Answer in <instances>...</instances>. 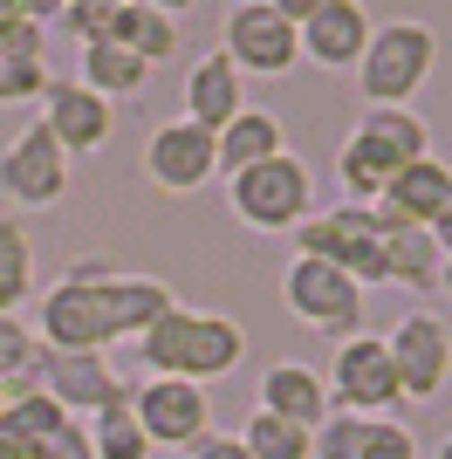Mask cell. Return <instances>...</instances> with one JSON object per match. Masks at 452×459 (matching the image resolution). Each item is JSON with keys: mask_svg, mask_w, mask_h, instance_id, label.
<instances>
[{"mask_svg": "<svg viewBox=\"0 0 452 459\" xmlns=\"http://www.w3.org/2000/svg\"><path fill=\"white\" fill-rule=\"evenodd\" d=\"M103 302H110L117 343H137L165 308H178V295H171L158 274H110V281H103Z\"/></svg>", "mask_w": 452, "mask_h": 459, "instance_id": "obj_21", "label": "cell"}, {"mask_svg": "<svg viewBox=\"0 0 452 459\" xmlns=\"http://www.w3.org/2000/svg\"><path fill=\"white\" fill-rule=\"evenodd\" d=\"M131 419L137 432L151 439V453H192V446L213 432V404L199 384H178V377H144L131 391Z\"/></svg>", "mask_w": 452, "mask_h": 459, "instance_id": "obj_11", "label": "cell"}, {"mask_svg": "<svg viewBox=\"0 0 452 459\" xmlns=\"http://www.w3.org/2000/svg\"><path fill=\"white\" fill-rule=\"evenodd\" d=\"M226 206L254 233H295L316 212V172L295 152H282V158H267V165H254V172L226 178Z\"/></svg>", "mask_w": 452, "mask_h": 459, "instance_id": "obj_4", "label": "cell"}, {"mask_svg": "<svg viewBox=\"0 0 452 459\" xmlns=\"http://www.w3.org/2000/svg\"><path fill=\"white\" fill-rule=\"evenodd\" d=\"M62 425H69V411H62L56 398H41L35 384H21L14 398H7V411H0V432H7L14 446H28V453H35L48 432H62Z\"/></svg>", "mask_w": 452, "mask_h": 459, "instance_id": "obj_26", "label": "cell"}, {"mask_svg": "<svg viewBox=\"0 0 452 459\" xmlns=\"http://www.w3.org/2000/svg\"><path fill=\"white\" fill-rule=\"evenodd\" d=\"M439 288H446V295H452V261H446V268H439Z\"/></svg>", "mask_w": 452, "mask_h": 459, "instance_id": "obj_40", "label": "cell"}, {"mask_svg": "<svg viewBox=\"0 0 452 459\" xmlns=\"http://www.w3.org/2000/svg\"><path fill=\"white\" fill-rule=\"evenodd\" d=\"M240 110H247V76L220 56V48L199 56V62H192V76H186V124H199V131L220 137Z\"/></svg>", "mask_w": 452, "mask_h": 459, "instance_id": "obj_17", "label": "cell"}, {"mask_svg": "<svg viewBox=\"0 0 452 459\" xmlns=\"http://www.w3.org/2000/svg\"><path fill=\"white\" fill-rule=\"evenodd\" d=\"M41 131L62 144V158H83V152H103L117 131V103H103L96 90H83V82H48V96H41Z\"/></svg>", "mask_w": 452, "mask_h": 459, "instance_id": "obj_15", "label": "cell"}, {"mask_svg": "<svg viewBox=\"0 0 452 459\" xmlns=\"http://www.w3.org/2000/svg\"><path fill=\"white\" fill-rule=\"evenodd\" d=\"M7 398H14V384H0V411H7Z\"/></svg>", "mask_w": 452, "mask_h": 459, "instance_id": "obj_41", "label": "cell"}, {"mask_svg": "<svg viewBox=\"0 0 452 459\" xmlns=\"http://www.w3.org/2000/svg\"><path fill=\"white\" fill-rule=\"evenodd\" d=\"M432 459H452V432H446V439H439V446H432Z\"/></svg>", "mask_w": 452, "mask_h": 459, "instance_id": "obj_39", "label": "cell"}, {"mask_svg": "<svg viewBox=\"0 0 452 459\" xmlns=\"http://www.w3.org/2000/svg\"><path fill=\"white\" fill-rule=\"evenodd\" d=\"M75 82H83V90H96L103 103H117V96H137V90H144L151 69H144L137 56H124L117 41H90V48L75 56Z\"/></svg>", "mask_w": 452, "mask_h": 459, "instance_id": "obj_23", "label": "cell"}, {"mask_svg": "<svg viewBox=\"0 0 452 459\" xmlns=\"http://www.w3.org/2000/svg\"><path fill=\"white\" fill-rule=\"evenodd\" d=\"M357 439H363L357 411H329V419L309 432V453H316V459H357Z\"/></svg>", "mask_w": 452, "mask_h": 459, "instance_id": "obj_31", "label": "cell"}, {"mask_svg": "<svg viewBox=\"0 0 452 459\" xmlns=\"http://www.w3.org/2000/svg\"><path fill=\"white\" fill-rule=\"evenodd\" d=\"M446 199H452V165L446 158H418V165H404V172L384 186V199L370 206V220L384 233L391 227H418L425 233L439 212H446Z\"/></svg>", "mask_w": 452, "mask_h": 459, "instance_id": "obj_16", "label": "cell"}, {"mask_svg": "<svg viewBox=\"0 0 452 459\" xmlns=\"http://www.w3.org/2000/svg\"><path fill=\"white\" fill-rule=\"evenodd\" d=\"M144 178H151L158 192H171V199H186V192L213 186V178H220L213 131H199V124H186V117L158 124V131L144 137Z\"/></svg>", "mask_w": 452, "mask_h": 459, "instance_id": "obj_13", "label": "cell"}, {"mask_svg": "<svg viewBox=\"0 0 452 459\" xmlns=\"http://www.w3.org/2000/svg\"><path fill=\"white\" fill-rule=\"evenodd\" d=\"M370 28L377 21L363 14L357 0H316L309 14L295 21V41H301V62H316V69H357L363 48H370Z\"/></svg>", "mask_w": 452, "mask_h": 459, "instance_id": "obj_14", "label": "cell"}, {"mask_svg": "<svg viewBox=\"0 0 452 459\" xmlns=\"http://www.w3.org/2000/svg\"><path fill=\"white\" fill-rule=\"evenodd\" d=\"M0 192H7V206H21V212H41L69 192V158H62V144L41 131V124H21V131L7 137V152H0Z\"/></svg>", "mask_w": 452, "mask_h": 459, "instance_id": "obj_12", "label": "cell"}, {"mask_svg": "<svg viewBox=\"0 0 452 459\" xmlns=\"http://www.w3.org/2000/svg\"><path fill=\"white\" fill-rule=\"evenodd\" d=\"M35 459H96V453H90V425L69 419L62 432H48V439L35 446Z\"/></svg>", "mask_w": 452, "mask_h": 459, "instance_id": "obj_35", "label": "cell"}, {"mask_svg": "<svg viewBox=\"0 0 452 459\" xmlns=\"http://www.w3.org/2000/svg\"><path fill=\"white\" fill-rule=\"evenodd\" d=\"M35 329L21 323V316H0V384H14V377H28L35 370Z\"/></svg>", "mask_w": 452, "mask_h": 459, "instance_id": "obj_33", "label": "cell"}, {"mask_svg": "<svg viewBox=\"0 0 452 459\" xmlns=\"http://www.w3.org/2000/svg\"><path fill=\"white\" fill-rule=\"evenodd\" d=\"M288 152V131H282V117L274 110H254L247 103L233 124H226L220 137H213V158H220V178H240L254 172V165H267V158H282Z\"/></svg>", "mask_w": 452, "mask_h": 459, "instance_id": "obj_20", "label": "cell"}, {"mask_svg": "<svg viewBox=\"0 0 452 459\" xmlns=\"http://www.w3.org/2000/svg\"><path fill=\"white\" fill-rule=\"evenodd\" d=\"M322 384H329V404H336V411H357V419H384V411L404 404L384 336H350V343H336V364L322 370Z\"/></svg>", "mask_w": 452, "mask_h": 459, "instance_id": "obj_10", "label": "cell"}, {"mask_svg": "<svg viewBox=\"0 0 452 459\" xmlns=\"http://www.w3.org/2000/svg\"><path fill=\"white\" fill-rule=\"evenodd\" d=\"M186 459H254V453H247V446H240V439H233V432H206V439L192 446V453H186Z\"/></svg>", "mask_w": 452, "mask_h": 459, "instance_id": "obj_36", "label": "cell"}, {"mask_svg": "<svg viewBox=\"0 0 452 459\" xmlns=\"http://www.w3.org/2000/svg\"><path fill=\"white\" fill-rule=\"evenodd\" d=\"M357 137L391 165V172H404V165H418V158H432V131H425V117H418V110H363Z\"/></svg>", "mask_w": 452, "mask_h": 459, "instance_id": "obj_22", "label": "cell"}, {"mask_svg": "<svg viewBox=\"0 0 452 459\" xmlns=\"http://www.w3.org/2000/svg\"><path fill=\"white\" fill-rule=\"evenodd\" d=\"M425 233H432L439 261H452V199H446V212H439V220H432V227H425Z\"/></svg>", "mask_w": 452, "mask_h": 459, "instance_id": "obj_37", "label": "cell"}, {"mask_svg": "<svg viewBox=\"0 0 452 459\" xmlns=\"http://www.w3.org/2000/svg\"><path fill=\"white\" fill-rule=\"evenodd\" d=\"M137 357L151 364V377H178V384H199V391H206L213 377L240 370L247 329H240V316H206V308L178 302L137 336Z\"/></svg>", "mask_w": 452, "mask_h": 459, "instance_id": "obj_1", "label": "cell"}, {"mask_svg": "<svg viewBox=\"0 0 452 459\" xmlns=\"http://www.w3.org/2000/svg\"><path fill=\"white\" fill-rule=\"evenodd\" d=\"M254 411L288 419V425H301V432H316L336 404H329L322 370H309V364H267V370H261V404H254Z\"/></svg>", "mask_w": 452, "mask_h": 459, "instance_id": "obj_18", "label": "cell"}, {"mask_svg": "<svg viewBox=\"0 0 452 459\" xmlns=\"http://www.w3.org/2000/svg\"><path fill=\"white\" fill-rule=\"evenodd\" d=\"M83 425H90V453L96 459H151V439L137 432L131 404H124V411H103V419H83Z\"/></svg>", "mask_w": 452, "mask_h": 459, "instance_id": "obj_29", "label": "cell"}, {"mask_svg": "<svg viewBox=\"0 0 452 459\" xmlns=\"http://www.w3.org/2000/svg\"><path fill=\"white\" fill-rule=\"evenodd\" d=\"M439 69V28L432 21H391L370 28V48L357 62L363 110H412V96L432 82Z\"/></svg>", "mask_w": 452, "mask_h": 459, "instance_id": "obj_2", "label": "cell"}, {"mask_svg": "<svg viewBox=\"0 0 452 459\" xmlns=\"http://www.w3.org/2000/svg\"><path fill=\"white\" fill-rule=\"evenodd\" d=\"M41 398H56L69 419H103V411H124L131 404V384L110 370V357H62V350H35V370H28Z\"/></svg>", "mask_w": 452, "mask_h": 459, "instance_id": "obj_9", "label": "cell"}, {"mask_svg": "<svg viewBox=\"0 0 452 459\" xmlns=\"http://www.w3.org/2000/svg\"><path fill=\"white\" fill-rule=\"evenodd\" d=\"M124 56H137L144 69H158V62L178 56V14L171 7H158V0H110V35Z\"/></svg>", "mask_w": 452, "mask_h": 459, "instance_id": "obj_19", "label": "cell"}, {"mask_svg": "<svg viewBox=\"0 0 452 459\" xmlns=\"http://www.w3.org/2000/svg\"><path fill=\"white\" fill-rule=\"evenodd\" d=\"M220 56L240 76H288L301 62V41H295V21L282 14V0H233L226 7Z\"/></svg>", "mask_w": 452, "mask_h": 459, "instance_id": "obj_7", "label": "cell"}, {"mask_svg": "<svg viewBox=\"0 0 452 459\" xmlns=\"http://www.w3.org/2000/svg\"><path fill=\"white\" fill-rule=\"evenodd\" d=\"M357 459H418V432L404 419H363Z\"/></svg>", "mask_w": 452, "mask_h": 459, "instance_id": "obj_30", "label": "cell"}, {"mask_svg": "<svg viewBox=\"0 0 452 459\" xmlns=\"http://www.w3.org/2000/svg\"><path fill=\"white\" fill-rule=\"evenodd\" d=\"M103 281H110L103 261H83L75 274H62V281L35 302V343L41 350H62V357H103V350L117 343Z\"/></svg>", "mask_w": 452, "mask_h": 459, "instance_id": "obj_3", "label": "cell"}, {"mask_svg": "<svg viewBox=\"0 0 452 459\" xmlns=\"http://www.w3.org/2000/svg\"><path fill=\"white\" fill-rule=\"evenodd\" d=\"M439 247H432V233H418V227H391L384 233V274L404 288H418V295H432L439 288Z\"/></svg>", "mask_w": 452, "mask_h": 459, "instance_id": "obj_24", "label": "cell"}, {"mask_svg": "<svg viewBox=\"0 0 452 459\" xmlns=\"http://www.w3.org/2000/svg\"><path fill=\"white\" fill-rule=\"evenodd\" d=\"M56 21H62V35H69L75 48H90V41L110 35V0H62Z\"/></svg>", "mask_w": 452, "mask_h": 459, "instance_id": "obj_32", "label": "cell"}, {"mask_svg": "<svg viewBox=\"0 0 452 459\" xmlns=\"http://www.w3.org/2000/svg\"><path fill=\"white\" fill-rule=\"evenodd\" d=\"M48 62L28 56V62H0V103H41L48 96Z\"/></svg>", "mask_w": 452, "mask_h": 459, "instance_id": "obj_34", "label": "cell"}, {"mask_svg": "<svg viewBox=\"0 0 452 459\" xmlns=\"http://www.w3.org/2000/svg\"><path fill=\"white\" fill-rule=\"evenodd\" d=\"M28 295H35V240L21 220L0 212V316H14Z\"/></svg>", "mask_w": 452, "mask_h": 459, "instance_id": "obj_25", "label": "cell"}, {"mask_svg": "<svg viewBox=\"0 0 452 459\" xmlns=\"http://www.w3.org/2000/svg\"><path fill=\"white\" fill-rule=\"evenodd\" d=\"M233 439H240L254 459H316V453H309V432H301V425L267 419V411H247V425L233 432Z\"/></svg>", "mask_w": 452, "mask_h": 459, "instance_id": "obj_28", "label": "cell"}, {"mask_svg": "<svg viewBox=\"0 0 452 459\" xmlns=\"http://www.w3.org/2000/svg\"><path fill=\"white\" fill-rule=\"evenodd\" d=\"M0 459H35V453H28V446H14L7 432H0Z\"/></svg>", "mask_w": 452, "mask_h": 459, "instance_id": "obj_38", "label": "cell"}, {"mask_svg": "<svg viewBox=\"0 0 452 459\" xmlns=\"http://www.w3.org/2000/svg\"><path fill=\"white\" fill-rule=\"evenodd\" d=\"M282 302L295 323L322 329V336H336V343H350V336H363V288L350 281V274H336L329 261H309V254H295L282 274Z\"/></svg>", "mask_w": 452, "mask_h": 459, "instance_id": "obj_6", "label": "cell"}, {"mask_svg": "<svg viewBox=\"0 0 452 459\" xmlns=\"http://www.w3.org/2000/svg\"><path fill=\"white\" fill-rule=\"evenodd\" d=\"M384 350H391L404 404H432L452 384V329H446V316H432V308H404L397 329L384 336Z\"/></svg>", "mask_w": 452, "mask_h": 459, "instance_id": "obj_8", "label": "cell"}, {"mask_svg": "<svg viewBox=\"0 0 452 459\" xmlns=\"http://www.w3.org/2000/svg\"><path fill=\"white\" fill-rule=\"evenodd\" d=\"M295 254H309V261H329L336 274H350V281L370 295V288H384L391 274H384V227L370 220V206H329V212H309L295 227Z\"/></svg>", "mask_w": 452, "mask_h": 459, "instance_id": "obj_5", "label": "cell"}, {"mask_svg": "<svg viewBox=\"0 0 452 459\" xmlns=\"http://www.w3.org/2000/svg\"><path fill=\"white\" fill-rule=\"evenodd\" d=\"M41 21H56V7H41V0H0V62L41 56Z\"/></svg>", "mask_w": 452, "mask_h": 459, "instance_id": "obj_27", "label": "cell"}]
</instances>
